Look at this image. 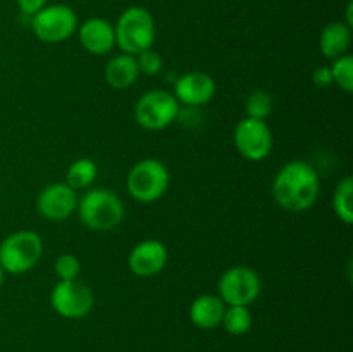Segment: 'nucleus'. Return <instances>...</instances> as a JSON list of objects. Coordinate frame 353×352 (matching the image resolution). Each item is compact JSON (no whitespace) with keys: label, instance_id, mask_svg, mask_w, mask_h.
I'll return each instance as SVG.
<instances>
[{"label":"nucleus","instance_id":"nucleus-1","mask_svg":"<svg viewBox=\"0 0 353 352\" xmlns=\"http://www.w3.org/2000/svg\"><path fill=\"white\" fill-rule=\"evenodd\" d=\"M321 183L316 169L303 161H290L276 173L272 197L281 209L302 213L310 209L319 197Z\"/></svg>","mask_w":353,"mask_h":352},{"label":"nucleus","instance_id":"nucleus-2","mask_svg":"<svg viewBox=\"0 0 353 352\" xmlns=\"http://www.w3.org/2000/svg\"><path fill=\"white\" fill-rule=\"evenodd\" d=\"M116 45L123 54L137 57L141 52L152 48L155 41V21L154 16L145 7H128L123 10L114 26Z\"/></svg>","mask_w":353,"mask_h":352},{"label":"nucleus","instance_id":"nucleus-3","mask_svg":"<svg viewBox=\"0 0 353 352\" xmlns=\"http://www.w3.org/2000/svg\"><path fill=\"white\" fill-rule=\"evenodd\" d=\"M78 216L93 231H109L124 217V206L119 197L107 188L88 190L78 200Z\"/></svg>","mask_w":353,"mask_h":352},{"label":"nucleus","instance_id":"nucleus-4","mask_svg":"<svg viewBox=\"0 0 353 352\" xmlns=\"http://www.w3.org/2000/svg\"><path fill=\"white\" fill-rule=\"evenodd\" d=\"M43 254L40 235L31 230H19L6 237L0 244V266L10 275H23L38 264Z\"/></svg>","mask_w":353,"mask_h":352},{"label":"nucleus","instance_id":"nucleus-5","mask_svg":"<svg viewBox=\"0 0 353 352\" xmlns=\"http://www.w3.org/2000/svg\"><path fill=\"white\" fill-rule=\"evenodd\" d=\"M126 188L128 193L138 202H155L168 192L169 169L159 159H141L128 173Z\"/></svg>","mask_w":353,"mask_h":352},{"label":"nucleus","instance_id":"nucleus-6","mask_svg":"<svg viewBox=\"0 0 353 352\" xmlns=\"http://www.w3.org/2000/svg\"><path fill=\"white\" fill-rule=\"evenodd\" d=\"M78 30V16L64 3H52L31 16V31L43 43H62Z\"/></svg>","mask_w":353,"mask_h":352},{"label":"nucleus","instance_id":"nucleus-7","mask_svg":"<svg viewBox=\"0 0 353 352\" xmlns=\"http://www.w3.org/2000/svg\"><path fill=\"white\" fill-rule=\"evenodd\" d=\"M179 102L171 92L150 90L138 99L134 106V119L148 131L168 128L179 117Z\"/></svg>","mask_w":353,"mask_h":352},{"label":"nucleus","instance_id":"nucleus-8","mask_svg":"<svg viewBox=\"0 0 353 352\" xmlns=\"http://www.w3.org/2000/svg\"><path fill=\"white\" fill-rule=\"evenodd\" d=\"M262 290L261 276L248 266H233L219 280V299L228 306H250Z\"/></svg>","mask_w":353,"mask_h":352},{"label":"nucleus","instance_id":"nucleus-9","mask_svg":"<svg viewBox=\"0 0 353 352\" xmlns=\"http://www.w3.org/2000/svg\"><path fill=\"white\" fill-rule=\"evenodd\" d=\"M50 304L59 316L79 320L93 309L95 297L90 286L79 280H69V282L59 280L50 292Z\"/></svg>","mask_w":353,"mask_h":352},{"label":"nucleus","instance_id":"nucleus-10","mask_svg":"<svg viewBox=\"0 0 353 352\" xmlns=\"http://www.w3.org/2000/svg\"><path fill=\"white\" fill-rule=\"evenodd\" d=\"M234 147L241 157L259 162L272 150V131L268 123L254 117H245L234 128Z\"/></svg>","mask_w":353,"mask_h":352},{"label":"nucleus","instance_id":"nucleus-11","mask_svg":"<svg viewBox=\"0 0 353 352\" xmlns=\"http://www.w3.org/2000/svg\"><path fill=\"white\" fill-rule=\"evenodd\" d=\"M78 207V195L68 183H50L40 192L37 209L48 221H64Z\"/></svg>","mask_w":353,"mask_h":352},{"label":"nucleus","instance_id":"nucleus-12","mask_svg":"<svg viewBox=\"0 0 353 352\" xmlns=\"http://www.w3.org/2000/svg\"><path fill=\"white\" fill-rule=\"evenodd\" d=\"M168 259V247L161 240L148 238V240L140 242L131 248L130 255H128V268L134 276L152 278L165 268Z\"/></svg>","mask_w":353,"mask_h":352},{"label":"nucleus","instance_id":"nucleus-13","mask_svg":"<svg viewBox=\"0 0 353 352\" xmlns=\"http://www.w3.org/2000/svg\"><path fill=\"white\" fill-rule=\"evenodd\" d=\"M172 95L176 100L188 107H200L209 104L216 95V81L210 75L202 71H192L179 76L174 83Z\"/></svg>","mask_w":353,"mask_h":352},{"label":"nucleus","instance_id":"nucleus-14","mask_svg":"<svg viewBox=\"0 0 353 352\" xmlns=\"http://www.w3.org/2000/svg\"><path fill=\"white\" fill-rule=\"evenodd\" d=\"M79 43L88 54L105 55L116 47L114 26L102 17H90L78 30Z\"/></svg>","mask_w":353,"mask_h":352},{"label":"nucleus","instance_id":"nucleus-15","mask_svg":"<svg viewBox=\"0 0 353 352\" xmlns=\"http://www.w3.org/2000/svg\"><path fill=\"white\" fill-rule=\"evenodd\" d=\"M224 311H226V306L219 297L212 293H203L196 297L190 306V320L196 328L212 330L221 324Z\"/></svg>","mask_w":353,"mask_h":352},{"label":"nucleus","instance_id":"nucleus-16","mask_svg":"<svg viewBox=\"0 0 353 352\" xmlns=\"http://www.w3.org/2000/svg\"><path fill=\"white\" fill-rule=\"evenodd\" d=\"M103 75H105L107 85L112 86V88L116 90L130 88L131 85H134L138 76H140L137 57L128 54L116 55V57L110 59L109 64L105 66Z\"/></svg>","mask_w":353,"mask_h":352},{"label":"nucleus","instance_id":"nucleus-17","mask_svg":"<svg viewBox=\"0 0 353 352\" xmlns=\"http://www.w3.org/2000/svg\"><path fill=\"white\" fill-rule=\"evenodd\" d=\"M352 45V28L345 23H330L319 38L321 54L327 59H338L348 54Z\"/></svg>","mask_w":353,"mask_h":352},{"label":"nucleus","instance_id":"nucleus-18","mask_svg":"<svg viewBox=\"0 0 353 352\" xmlns=\"http://www.w3.org/2000/svg\"><path fill=\"white\" fill-rule=\"evenodd\" d=\"M97 164L92 159H76L68 169V175H65V183L71 186L72 190H85L95 182L97 178Z\"/></svg>","mask_w":353,"mask_h":352},{"label":"nucleus","instance_id":"nucleus-19","mask_svg":"<svg viewBox=\"0 0 353 352\" xmlns=\"http://www.w3.org/2000/svg\"><path fill=\"white\" fill-rule=\"evenodd\" d=\"M352 193H353V179L352 176H345L336 185L333 193V209L338 219L345 224L353 223V209H352Z\"/></svg>","mask_w":353,"mask_h":352},{"label":"nucleus","instance_id":"nucleus-20","mask_svg":"<svg viewBox=\"0 0 353 352\" xmlns=\"http://www.w3.org/2000/svg\"><path fill=\"white\" fill-rule=\"evenodd\" d=\"M221 324L231 335H245L252 328V314L247 306H230L224 311Z\"/></svg>","mask_w":353,"mask_h":352},{"label":"nucleus","instance_id":"nucleus-21","mask_svg":"<svg viewBox=\"0 0 353 352\" xmlns=\"http://www.w3.org/2000/svg\"><path fill=\"white\" fill-rule=\"evenodd\" d=\"M331 76L333 83H336L345 93L353 92V57L350 54H345L341 57L334 59L331 66Z\"/></svg>","mask_w":353,"mask_h":352},{"label":"nucleus","instance_id":"nucleus-22","mask_svg":"<svg viewBox=\"0 0 353 352\" xmlns=\"http://www.w3.org/2000/svg\"><path fill=\"white\" fill-rule=\"evenodd\" d=\"M245 110H247V117L265 121L272 113V97L264 90H257V92L250 93V97L247 99Z\"/></svg>","mask_w":353,"mask_h":352},{"label":"nucleus","instance_id":"nucleus-23","mask_svg":"<svg viewBox=\"0 0 353 352\" xmlns=\"http://www.w3.org/2000/svg\"><path fill=\"white\" fill-rule=\"evenodd\" d=\"M79 269H81V264L74 254H61L55 259V275L61 282L78 280Z\"/></svg>","mask_w":353,"mask_h":352},{"label":"nucleus","instance_id":"nucleus-24","mask_svg":"<svg viewBox=\"0 0 353 352\" xmlns=\"http://www.w3.org/2000/svg\"><path fill=\"white\" fill-rule=\"evenodd\" d=\"M137 64L138 71L143 72V75L147 76H154L157 75V72H161L164 62H162V57L159 55V52H155L154 48H148V50L137 55Z\"/></svg>","mask_w":353,"mask_h":352},{"label":"nucleus","instance_id":"nucleus-25","mask_svg":"<svg viewBox=\"0 0 353 352\" xmlns=\"http://www.w3.org/2000/svg\"><path fill=\"white\" fill-rule=\"evenodd\" d=\"M16 2L21 12H23L24 16H30V17L34 16L38 10H41L45 6H47V0H16Z\"/></svg>","mask_w":353,"mask_h":352},{"label":"nucleus","instance_id":"nucleus-26","mask_svg":"<svg viewBox=\"0 0 353 352\" xmlns=\"http://www.w3.org/2000/svg\"><path fill=\"white\" fill-rule=\"evenodd\" d=\"M312 81L317 86H330L333 85V76H331V69L327 66H321L312 72Z\"/></svg>","mask_w":353,"mask_h":352},{"label":"nucleus","instance_id":"nucleus-27","mask_svg":"<svg viewBox=\"0 0 353 352\" xmlns=\"http://www.w3.org/2000/svg\"><path fill=\"white\" fill-rule=\"evenodd\" d=\"M352 10H353V3L352 2H348V6H347V26L348 28H352L353 26V17H352Z\"/></svg>","mask_w":353,"mask_h":352},{"label":"nucleus","instance_id":"nucleus-28","mask_svg":"<svg viewBox=\"0 0 353 352\" xmlns=\"http://www.w3.org/2000/svg\"><path fill=\"white\" fill-rule=\"evenodd\" d=\"M3 269H2V266H0V286H2V283H3Z\"/></svg>","mask_w":353,"mask_h":352}]
</instances>
